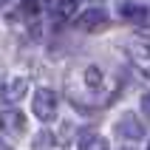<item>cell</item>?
<instances>
[{"label":"cell","mask_w":150,"mask_h":150,"mask_svg":"<svg viewBox=\"0 0 150 150\" xmlns=\"http://www.w3.org/2000/svg\"><path fill=\"white\" fill-rule=\"evenodd\" d=\"M82 93L85 108H99L105 102H110V91H108V76L99 65H82L68 76V96L74 99ZM82 99H76V105Z\"/></svg>","instance_id":"obj_1"},{"label":"cell","mask_w":150,"mask_h":150,"mask_svg":"<svg viewBox=\"0 0 150 150\" xmlns=\"http://www.w3.org/2000/svg\"><path fill=\"white\" fill-rule=\"evenodd\" d=\"M34 113H37L40 122H51L57 116V93L51 88H40L34 93Z\"/></svg>","instance_id":"obj_2"},{"label":"cell","mask_w":150,"mask_h":150,"mask_svg":"<svg viewBox=\"0 0 150 150\" xmlns=\"http://www.w3.org/2000/svg\"><path fill=\"white\" fill-rule=\"evenodd\" d=\"M113 130H116V136H122V139H127V142H142L144 136H147V130H144V122H139L133 113L119 116V122L113 125Z\"/></svg>","instance_id":"obj_3"},{"label":"cell","mask_w":150,"mask_h":150,"mask_svg":"<svg viewBox=\"0 0 150 150\" xmlns=\"http://www.w3.org/2000/svg\"><path fill=\"white\" fill-rule=\"evenodd\" d=\"M0 133L6 136L25 133V116L20 110H0Z\"/></svg>","instance_id":"obj_4"},{"label":"cell","mask_w":150,"mask_h":150,"mask_svg":"<svg viewBox=\"0 0 150 150\" xmlns=\"http://www.w3.org/2000/svg\"><path fill=\"white\" fill-rule=\"evenodd\" d=\"M25 88H28V82H25L23 76H20V79H8V82H3L0 85V102H8V105H11V102H20L23 99V93H25Z\"/></svg>","instance_id":"obj_5"},{"label":"cell","mask_w":150,"mask_h":150,"mask_svg":"<svg viewBox=\"0 0 150 150\" xmlns=\"http://www.w3.org/2000/svg\"><path fill=\"white\" fill-rule=\"evenodd\" d=\"M108 25V14L102 8H88L85 14H79V28L85 31H102Z\"/></svg>","instance_id":"obj_6"},{"label":"cell","mask_w":150,"mask_h":150,"mask_svg":"<svg viewBox=\"0 0 150 150\" xmlns=\"http://www.w3.org/2000/svg\"><path fill=\"white\" fill-rule=\"evenodd\" d=\"M79 150H108V139L99 136L96 130H85L79 136Z\"/></svg>","instance_id":"obj_7"},{"label":"cell","mask_w":150,"mask_h":150,"mask_svg":"<svg viewBox=\"0 0 150 150\" xmlns=\"http://www.w3.org/2000/svg\"><path fill=\"white\" fill-rule=\"evenodd\" d=\"M122 17H127V20H136L139 25H144L147 23V8L144 6H136V3H130V6H122Z\"/></svg>","instance_id":"obj_8"},{"label":"cell","mask_w":150,"mask_h":150,"mask_svg":"<svg viewBox=\"0 0 150 150\" xmlns=\"http://www.w3.org/2000/svg\"><path fill=\"white\" fill-rule=\"evenodd\" d=\"M34 150H51L54 147V136L48 133V130H42V133H37L34 136V144H31Z\"/></svg>","instance_id":"obj_9"},{"label":"cell","mask_w":150,"mask_h":150,"mask_svg":"<svg viewBox=\"0 0 150 150\" xmlns=\"http://www.w3.org/2000/svg\"><path fill=\"white\" fill-rule=\"evenodd\" d=\"M0 150H11V147H8V144H3V142H0Z\"/></svg>","instance_id":"obj_10"},{"label":"cell","mask_w":150,"mask_h":150,"mask_svg":"<svg viewBox=\"0 0 150 150\" xmlns=\"http://www.w3.org/2000/svg\"><path fill=\"white\" fill-rule=\"evenodd\" d=\"M0 3H3V0H0Z\"/></svg>","instance_id":"obj_11"}]
</instances>
